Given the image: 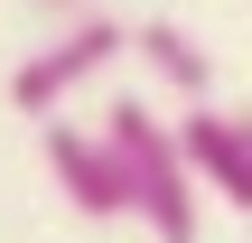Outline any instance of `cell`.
Masks as SVG:
<instances>
[{"label":"cell","instance_id":"cell-1","mask_svg":"<svg viewBox=\"0 0 252 243\" xmlns=\"http://www.w3.org/2000/svg\"><path fill=\"white\" fill-rule=\"evenodd\" d=\"M94 140H103L112 169H122V206H131L159 243H196V234H206V215H196V178L178 169V140H168V122H159L140 94H112Z\"/></svg>","mask_w":252,"mask_h":243},{"label":"cell","instance_id":"cell-2","mask_svg":"<svg viewBox=\"0 0 252 243\" xmlns=\"http://www.w3.org/2000/svg\"><path fill=\"white\" fill-rule=\"evenodd\" d=\"M112 56H122V19H112V9L56 19V37L19 56V75H9V103H19L28 122H47V112H65L84 84H103V66H112Z\"/></svg>","mask_w":252,"mask_h":243},{"label":"cell","instance_id":"cell-3","mask_svg":"<svg viewBox=\"0 0 252 243\" xmlns=\"http://www.w3.org/2000/svg\"><path fill=\"white\" fill-rule=\"evenodd\" d=\"M168 140H178V169H187L206 197L252 206V140H243V122H234L224 103H178Z\"/></svg>","mask_w":252,"mask_h":243},{"label":"cell","instance_id":"cell-4","mask_svg":"<svg viewBox=\"0 0 252 243\" xmlns=\"http://www.w3.org/2000/svg\"><path fill=\"white\" fill-rule=\"evenodd\" d=\"M47 178H56V187H65V206H75V215H94V225L131 215V206H122V169H112V150H103L84 122H47Z\"/></svg>","mask_w":252,"mask_h":243},{"label":"cell","instance_id":"cell-5","mask_svg":"<svg viewBox=\"0 0 252 243\" xmlns=\"http://www.w3.org/2000/svg\"><path fill=\"white\" fill-rule=\"evenodd\" d=\"M122 56H140L178 103H215V56L178 28V19H150V28H122Z\"/></svg>","mask_w":252,"mask_h":243},{"label":"cell","instance_id":"cell-6","mask_svg":"<svg viewBox=\"0 0 252 243\" xmlns=\"http://www.w3.org/2000/svg\"><path fill=\"white\" fill-rule=\"evenodd\" d=\"M28 9H37V19L56 28V19H84V9H103V0H28Z\"/></svg>","mask_w":252,"mask_h":243}]
</instances>
